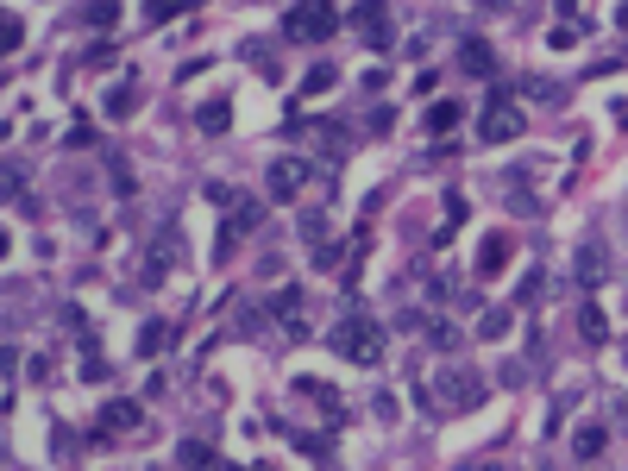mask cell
<instances>
[{
	"instance_id": "obj_1",
	"label": "cell",
	"mask_w": 628,
	"mask_h": 471,
	"mask_svg": "<svg viewBox=\"0 0 628 471\" xmlns=\"http://www.w3.org/2000/svg\"><path fill=\"white\" fill-rule=\"evenodd\" d=\"M327 346L340 358H352V364H377L383 358V340H377V321L365 315H346V321H333V334H327Z\"/></svg>"
},
{
	"instance_id": "obj_2",
	"label": "cell",
	"mask_w": 628,
	"mask_h": 471,
	"mask_svg": "<svg viewBox=\"0 0 628 471\" xmlns=\"http://www.w3.org/2000/svg\"><path fill=\"white\" fill-rule=\"evenodd\" d=\"M478 402H484V377H478V371L453 364V371L434 377V409H440V415H465V409H478Z\"/></svg>"
},
{
	"instance_id": "obj_3",
	"label": "cell",
	"mask_w": 628,
	"mask_h": 471,
	"mask_svg": "<svg viewBox=\"0 0 628 471\" xmlns=\"http://www.w3.org/2000/svg\"><path fill=\"white\" fill-rule=\"evenodd\" d=\"M333 25H340L333 0H295L289 19H283V38L289 44H321V38H333Z\"/></svg>"
},
{
	"instance_id": "obj_4",
	"label": "cell",
	"mask_w": 628,
	"mask_h": 471,
	"mask_svg": "<svg viewBox=\"0 0 628 471\" xmlns=\"http://www.w3.org/2000/svg\"><path fill=\"white\" fill-rule=\"evenodd\" d=\"M521 108H515V95L509 89H491V101H484V114H478V132L491 138V145H509V138H521Z\"/></svg>"
},
{
	"instance_id": "obj_5",
	"label": "cell",
	"mask_w": 628,
	"mask_h": 471,
	"mask_svg": "<svg viewBox=\"0 0 628 471\" xmlns=\"http://www.w3.org/2000/svg\"><path fill=\"white\" fill-rule=\"evenodd\" d=\"M126 428H138V402H132V396H114V402L101 409V421H95V434H89V447H101L108 434H126Z\"/></svg>"
},
{
	"instance_id": "obj_6",
	"label": "cell",
	"mask_w": 628,
	"mask_h": 471,
	"mask_svg": "<svg viewBox=\"0 0 628 471\" xmlns=\"http://www.w3.org/2000/svg\"><path fill=\"white\" fill-rule=\"evenodd\" d=\"M308 176H314V170H308L302 157H277V164L264 170V183H270V195H277V202H289V195H295Z\"/></svg>"
},
{
	"instance_id": "obj_7",
	"label": "cell",
	"mask_w": 628,
	"mask_h": 471,
	"mask_svg": "<svg viewBox=\"0 0 628 471\" xmlns=\"http://www.w3.org/2000/svg\"><path fill=\"white\" fill-rule=\"evenodd\" d=\"M346 25H359V32H365V44H377V51L389 44V25H383V0H365V6H352V13H346Z\"/></svg>"
},
{
	"instance_id": "obj_8",
	"label": "cell",
	"mask_w": 628,
	"mask_h": 471,
	"mask_svg": "<svg viewBox=\"0 0 628 471\" xmlns=\"http://www.w3.org/2000/svg\"><path fill=\"white\" fill-rule=\"evenodd\" d=\"M509 258H515V239H509V233H491L484 245H478V277H497Z\"/></svg>"
},
{
	"instance_id": "obj_9",
	"label": "cell",
	"mask_w": 628,
	"mask_h": 471,
	"mask_svg": "<svg viewBox=\"0 0 628 471\" xmlns=\"http://www.w3.org/2000/svg\"><path fill=\"white\" fill-rule=\"evenodd\" d=\"M604 270H610V251L591 239V245L578 251V283H591V289H597V283H604Z\"/></svg>"
},
{
	"instance_id": "obj_10",
	"label": "cell",
	"mask_w": 628,
	"mask_h": 471,
	"mask_svg": "<svg viewBox=\"0 0 628 471\" xmlns=\"http://www.w3.org/2000/svg\"><path fill=\"white\" fill-rule=\"evenodd\" d=\"M459 63H465L472 76H491V70H497V57L484 51V38H465V51H459Z\"/></svg>"
},
{
	"instance_id": "obj_11",
	"label": "cell",
	"mask_w": 628,
	"mask_h": 471,
	"mask_svg": "<svg viewBox=\"0 0 628 471\" xmlns=\"http://www.w3.org/2000/svg\"><path fill=\"white\" fill-rule=\"evenodd\" d=\"M604 440H610V434H604L597 421H585V428L572 434V453H578V459H597V453H604Z\"/></svg>"
},
{
	"instance_id": "obj_12",
	"label": "cell",
	"mask_w": 628,
	"mask_h": 471,
	"mask_svg": "<svg viewBox=\"0 0 628 471\" xmlns=\"http://www.w3.org/2000/svg\"><path fill=\"white\" fill-rule=\"evenodd\" d=\"M164 346H170V321H145V334H138V353L157 358Z\"/></svg>"
},
{
	"instance_id": "obj_13",
	"label": "cell",
	"mask_w": 628,
	"mask_h": 471,
	"mask_svg": "<svg viewBox=\"0 0 628 471\" xmlns=\"http://www.w3.org/2000/svg\"><path fill=\"white\" fill-rule=\"evenodd\" d=\"M176 264V233H157V245H151V277H164Z\"/></svg>"
},
{
	"instance_id": "obj_14",
	"label": "cell",
	"mask_w": 628,
	"mask_h": 471,
	"mask_svg": "<svg viewBox=\"0 0 628 471\" xmlns=\"http://www.w3.org/2000/svg\"><path fill=\"white\" fill-rule=\"evenodd\" d=\"M227 119H233V108H227V101H208V108L195 114V126H202V132H227Z\"/></svg>"
},
{
	"instance_id": "obj_15",
	"label": "cell",
	"mask_w": 628,
	"mask_h": 471,
	"mask_svg": "<svg viewBox=\"0 0 628 471\" xmlns=\"http://www.w3.org/2000/svg\"><path fill=\"white\" fill-rule=\"evenodd\" d=\"M446 126H459V101H434L427 108V132H446Z\"/></svg>"
},
{
	"instance_id": "obj_16",
	"label": "cell",
	"mask_w": 628,
	"mask_h": 471,
	"mask_svg": "<svg viewBox=\"0 0 628 471\" xmlns=\"http://www.w3.org/2000/svg\"><path fill=\"white\" fill-rule=\"evenodd\" d=\"M333 76H340L333 63H314V70H308V82H302V95H327V89H333Z\"/></svg>"
},
{
	"instance_id": "obj_17",
	"label": "cell",
	"mask_w": 628,
	"mask_h": 471,
	"mask_svg": "<svg viewBox=\"0 0 628 471\" xmlns=\"http://www.w3.org/2000/svg\"><path fill=\"white\" fill-rule=\"evenodd\" d=\"M578 327H585V340H591V346H604V334H610L604 308H585V315H578Z\"/></svg>"
},
{
	"instance_id": "obj_18",
	"label": "cell",
	"mask_w": 628,
	"mask_h": 471,
	"mask_svg": "<svg viewBox=\"0 0 628 471\" xmlns=\"http://www.w3.org/2000/svg\"><path fill=\"white\" fill-rule=\"evenodd\" d=\"M114 19H120V6H114V0H95V6H89V25H95V32H108Z\"/></svg>"
},
{
	"instance_id": "obj_19",
	"label": "cell",
	"mask_w": 628,
	"mask_h": 471,
	"mask_svg": "<svg viewBox=\"0 0 628 471\" xmlns=\"http://www.w3.org/2000/svg\"><path fill=\"white\" fill-rule=\"evenodd\" d=\"M502 327H509V308H491V315H484V340H497Z\"/></svg>"
},
{
	"instance_id": "obj_20",
	"label": "cell",
	"mask_w": 628,
	"mask_h": 471,
	"mask_svg": "<svg viewBox=\"0 0 628 471\" xmlns=\"http://www.w3.org/2000/svg\"><path fill=\"white\" fill-rule=\"evenodd\" d=\"M176 6H183V0H145V13H151V19H170Z\"/></svg>"
},
{
	"instance_id": "obj_21",
	"label": "cell",
	"mask_w": 628,
	"mask_h": 471,
	"mask_svg": "<svg viewBox=\"0 0 628 471\" xmlns=\"http://www.w3.org/2000/svg\"><path fill=\"white\" fill-rule=\"evenodd\" d=\"M478 6H491V13H502V6H509V0H478Z\"/></svg>"
},
{
	"instance_id": "obj_22",
	"label": "cell",
	"mask_w": 628,
	"mask_h": 471,
	"mask_svg": "<svg viewBox=\"0 0 628 471\" xmlns=\"http://www.w3.org/2000/svg\"><path fill=\"white\" fill-rule=\"evenodd\" d=\"M183 6H202V0H183Z\"/></svg>"
},
{
	"instance_id": "obj_23",
	"label": "cell",
	"mask_w": 628,
	"mask_h": 471,
	"mask_svg": "<svg viewBox=\"0 0 628 471\" xmlns=\"http://www.w3.org/2000/svg\"><path fill=\"white\" fill-rule=\"evenodd\" d=\"M478 471H497V466H478Z\"/></svg>"
}]
</instances>
